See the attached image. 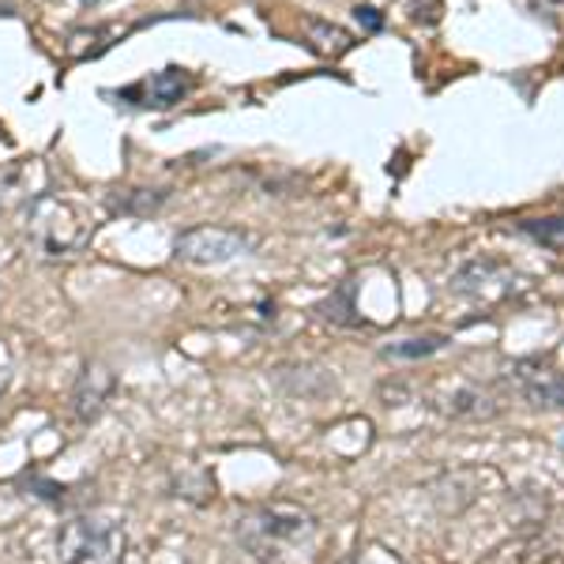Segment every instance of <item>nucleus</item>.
<instances>
[{
  "instance_id": "1",
  "label": "nucleus",
  "mask_w": 564,
  "mask_h": 564,
  "mask_svg": "<svg viewBox=\"0 0 564 564\" xmlns=\"http://www.w3.org/2000/svg\"><path fill=\"white\" fill-rule=\"evenodd\" d=\"M234 534H238V542L252 553V557L279 561L282 553L313 542L316 520H313V512H305V508L275 500V505H260V508H252V512H245L238 527H234Z\"/></svg>"
},
{
  "instance_id": "2",
  "label": "nucleus",
  "mask_w": 564,
  "mask_h": 564,
  "mask_svg": "<svg viewBox=\"0 0 564 564\" xmlns=\"http://www.w3.org/2000/svg\"><path fill=\"white\" fill-rule=\"evenodd\" d=\"M124 523L102 516H76L57 534V564H124Z\"/></svg>"
},
{
  "instance_id": "3",
  "label": "nucleus",
  "mask_w": 564,
  "mask_h": 564,
  "mask_svg": "<svg viewBox=\"0 0 564 564\" xmlns=\"http://www.w3.org/2000/svg\"><path fill=\"white\" fill-rule=\"evenodd\" d=\"M90 238V223L79 207L57 196H39L31 207V241L45 257H72Z\"/></svg>"
},
{
  "instance_id": "4",
  "label": "nucleus",
  "mask_w": 564,
  "mask_h": 564,
  "mask_svg": "<svg viewBox=\"0 0 564 564\" xmlns=\"http://www.w3.org/2000/svg\"><path fill=\"white\" fill-rule=\"evenodd\" d=\"M252 245L257 241L249 234L230 230V226H193L174 238V257L188 268H218V263L245 257Z\"/></svg>"
},
{
  "instance_id": "5",
  "label": "nucleus",
  "mask_w": 564,
  "mask_h": 564,
  "mask_svg": "<svg viewBox=\"0 0 564 564\" xmlns=\"http://www.w3.org/2000/svg\"><path fill=\"white\" fill-rule=\"evenodd\" d=\"M113 388H117L113 369L102 366V361H87L76 380V388H72V414H76L84 425L98 422L109 403V395H113Z\"/></svg>"
},
{
  "instance_id": "6",
  "label": "nucleus",
  "mask_w": 564,
  "mask_h": 564,
  "mask_svg": "<svg viewBox=\"0 0 564 564\" xmlns=\"http://www.w3.org/2000/svg\"><path fill=\"white\" fill-rule=\"evenodd\" d=\"M188 90H193V76H188L185 68H162V72H154L151 79H143V84L124 87L121 98H124V102H132V106L170 109V106H177Z\"/></svg>"
},
{
  "instance_id": "7",
  "label": "nucleus",
  "mask_w": 564,
  "mask_h": 564,
  "mask_svg": "<svg viewBox=\"0 0 564 564\" xmlns=\"http://www.w3.org/2000/svg\"><path fill=\"white\" fill-rule=\"evenodd\" d=\"M512 377L531 406H539V411H564V377L561 372H553L550 366H539V361H520Z\"/></svg>"
},
{
  "instance_id": "8",
  "label": "nucleus",
  "mask_w": 564,
  "mask_h": 564,
  "mask_svg": "<svg viewBox=\"0 0 564 564\" xmlns=\"http://www.w3.org/2000/svg\"><path fill=\"white\" fill-rule=\"evenodd\" d=\"M441 411L448 417H494L497 403H494V395H486L481 388L459 384V388L448 391V399L441 403Z\"/></svg>"
},
{
  "instance_id": "9",
  "label": "nucleus",
  "mask_w": 564,
  "mask_h": 564,
  "mask_svg": "<svg viewBox=\"0 0 564 564\" xmlns=\"http://www.w3.org/2000/svg\"><path fill=\"white\" fill-rule=\"evenodd\" d=\"M448 335H414V339H399V343H388L384 347V358L391 361H422V358H433L448 347Z\"/></svg>"
},
{
  "instance_id": "10",
  "label": "nucleus",
  "mask_w": 564,
  "mask_h": 564,
  "mask_svg": "<svg viewBox=\"0 0 564 564\" xmlns=\"http://www.w3.org/2000/svg\"><path fill=\"white\" fill-rule=\"evenodd\" d=\"M316 313H321L324 321L339 324V327H358L361 316H358V302H354V282H343V286L335 290V294L327 297Z\"/></svg>"
},
{
  "instance_id": "11",
  "label": "nucleus",
  "mask_w": 564,
  "mask_h": 564,
  "mask_svg": "<svg viewBox=\"0 0 564 564\" xmlns=\"http://www.w3.org/2000/svg\"><path fill=\"white\" fill-rule=\"evenodd\" d=\"M170 199L166 188H129L124 196H113V212L121 215H154Z\"/></svg>"
},
{
  "instance_id": "12",
  "label": "nucleus",
  "mask_w": 564,
  "mask_h": 564,
  "mask_svg": "<svg viewBox=\"0 0 564 564\" xmlns=\"http://www.w3.org/2000/svg\"><path fill=\"white\" fill-rule=\"evenodd\" d=\"M497 263H489V260H470L467 268L459 271L456 279H452V290H456V294H467V297H478L481 294V286H486L489 279L497 275Z\"/></svg>"
},
{
  "instance_id": "13",
  "label": "nucleus",
  "mask_w": 564,
  "mask_h": 564,
  "mask_svg": "<svg viewBox=\"0 0 564 564\" xmlns=\"http://www.w3.org/2000/svg\"><path fill=\"white\" fill-rule=\"evenodd\" d=\"M308 26V34H313V42L321 45L324 53H347L350 45H354V39L343 26H335V23H324V20H308L305 23Z\"/></svg>"
},
{
  "instance_id": "14",
  "label": "nucleus",
  "mask_w": 564,
  "mask_h": 564,
  "mask_svg": "<svg viewBox=\"0 0 564 564\" xmlns=\"http://www.w3.org/2000/svg\"><path fill=\"white\" fill-rule=\"evenodd\" d=\"M520 230L553 245V241H564V218H523Z\"/></svg>"
},
{
  "instance_id": "15",
  "label": "nucleus",
  "mask_w": 564,
  "mask_h": 564,
  "mask_svg": "<svg viewBox=\"0 0 564 564\" xmlns=\"http://www.w3.org/2000/svg\"><path fill=\"white\" fill-rule=\"evenodd\" d=\"M20 181H23V170L20 166H4L0 170V212L20 196Z\"/></svg>"
},
{
  "instance_id": "16",
  "label": "nucleus",
  "mask_w": 564,
  "mask_h": 564,
  "mask_svg": "<svg viewBox=\"0 0 564 564\" xmlns=\"http://www.w3.org/2000/svg\"><path fill=\"white\" fill-rule=\"evenodd\" d=\"M354 15H358V23L366 26V31H380V26H384V15H380L377 8H369V4H358V8H354Z\"/></svg>"
},
{
  "instance_id": "17",
  "label": "nucleus",
  "mask_w": 564,
  "mask_h": 564,
  "mask_svg": "<svg viewBox=\"0 0 564 564\" xmlns=\"http://www.w3.org/2000/svg\"><path fill=\"white\" fill-rule=\"evenodd\" d=\"M8 380H12V372H8V369H0V395H4V388H8Z\"/></svg>"
},
{
  "instance_id": "18",
  "label": "nucleus",
  "mask_w": 564,
  "mask_h": 564,
  "mask_svg": "<svg viewBox=\"0 0 564 564\" xmlns=\"http://www.w3.org/2000/svg\"><path fill=\"white\" fill-rule=\"evenodd\" d=\"M347 564H361V561H347Z\"/></svg>"
},
{
  "instance_id": "19",
  "label": "nucleus",
  "mask_w": 564,
  "mask_h": 564,
  "mask_svg": "<svg viewBox=\"0 0 564 564\" xmlns=\"http://www.w3.org/2000/svg\"><path fill=\"white\" fill-rule=\"evenodd\" d=\"M84 4H90V0H84Z\"/></svg>"
}]
</instances>
